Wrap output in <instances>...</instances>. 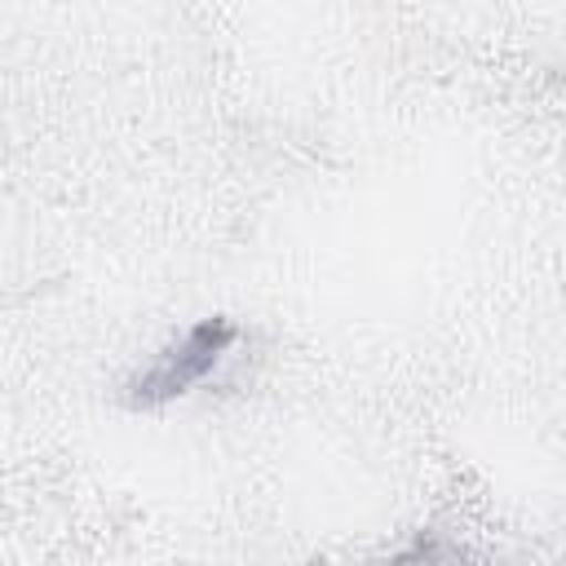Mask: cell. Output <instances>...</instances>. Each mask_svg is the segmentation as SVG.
I'll list each match as a JSON object with an SVG mask.
<instances>
[{"label": "cell", "mask_w": 566, "mask_h": 566, "mask_svg": "<svg viewBox=\"0 0 566 566\" xmlns=\"http://www.w3.org/2000/svg\"><path fill=\"white\" fill-rule=\"evenodd\" d=\"M234 323L230 318H199L177 345H168L133 385H128V402L133 407H159L172 402L181 394H190L234 345Z\"/></svg>", "instance_id": "1"}]
</instances>
